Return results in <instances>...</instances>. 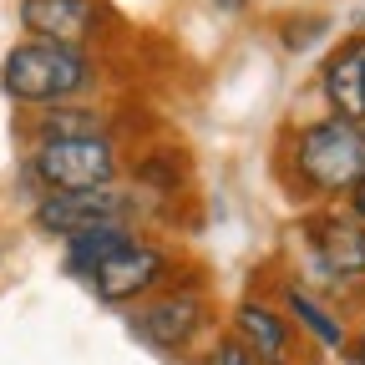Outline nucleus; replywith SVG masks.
Returning <instances> with one entry per match:
<instances>
[{
  "instance_id": "f257e3e1",
  "label": "nucleus",
  "mask_w": 365,
  "mask_h": 365,
  "mask_svg": "<svg viewBox=\"0 0 365 365\" xmlns=\"http://www.w3.org/2000/svg\"><path fill=\"white\" fill-rule=\"evenodd\" d=\"M91 66L81 56V46H56V41H21L6 51L0 61V86H6V97L21 102V107H61L66 97L86 86Z\"/></svg>"
},
{
  "instance_id": "f03ea898",
  "label": "nucleus",
  "mask_w": 365,
  "mask_h": 365,
  "mask_svg": "<svg viewBox=\"0 0 365 365\" xmlns=\"http://www.w3.org/2000/svg\"><path fill=\"white\" fill-rule=\"evenodd\" d=\"M294 173L314 193H350V182L365 173V127L345 117L309 122L294 137Z\"/></svg>"
},
{
  "instance_id": "7ed1b4c3",
  "label": "nucleus",
  "mask_w": 365,
  "mask_h": 365,
  "mask_svg": "<svg viewBox=\"0 0 365 365\" xmlns=\"http://www.w3.org/2000/svg\"><path fill=\"white\" fill-rule=\"evenodd\" d=\"M31 178L46 182L51 193H81V188H112L117 178V153L102 132L81 137H51L31 158Z\"/></svg>"
},
{
  "instance_id": "20e7f679",
  "label": "nucleus",
  "mask_w": 365,
  "mask_h": 365,
  "mask_svg": "<svg viewBox=\"0 0 365 365\" xmlns=\"http://www.w3.org/2000/svg\"><path fill=\"white\" fill-rule=\"evenodd\" d=\"M304 249L325 284L345 289L365 279V228L350 213H314L304 223Z\"/></svg>"
},
{
  "instance_id": "39448f33",
  "label": "nucleus",
  "mask_w": 365,
  "mask_h": 365,
  "mask_svg": "<svg viewBox=\"0 0 365 365\" xmlns=\"http://www.w3.org/2000/svg\"><path fill=\"white\" fill-rule=\"evenodd\" d=\"M132 198L117 188H81V193H46L36 208V223L46 234H86V228H102V223H127Z\"/></svg>"
},
{
  "instance_id": "423d86ee",
  "label": "nucleus",
  "mask_w": 365,
  "mask_h": 365,
  "mask_svg": "<svg viewBox=\"0 0 365 365\" xmlns=\"http://www.w3.org/2000/svg\"><path fill=\"white\" fill-rule=\"evenodd\" d=\"M163 269H168V259H163V249H153V244H122L117 254H107L97 269H86V279H91V289H97L107 304H122V299H137V294H148L158 279H163Z\"/></svg>"
},
{
  "instance_id": "0eeeda50",
  "label": "nucleus",
  "mask_w": 365,
  "mask_h": 365,
  "mask_svg": "<svg viewBox=\"0 0 365 365\" xmlns=\"http://www.w3.org/2000/svg\"><path fill=\"white\" fill-rule=\"evenodd\" d=\"M21 26L31 41L81 46L102 26V11H97V0H21Z\"/></svg>"
},
{
  "instance_id": "6e6552de",
  "label": "nucleus",
  "mask_w": 365,
  "mask_h": 365,
  "mask_svg": "<svg viewBox=\"0 0 365 365\" xmlns=\"http://www.w3.org/2000/svg\"><path fill=\"white\" fill-rule=\"evenodd\" d=\"M319 86H325L330 117H345L355 127L365 122V36H350V41H340V51H330Z\"/></svg>"
},
{
  "instance_id": "1a4fd4ad",
  "label": "nucleus",
  "mask_w": 365,
  "mask_h": 365,
  "mask_svg": "<svg viewBox=\"0 0 365 365\" xmlns=\"http://www.w3.org/2000/svg\"><path fill=\"white\" fill-rule=\"evenodd\" d=\"M198 330H203V299L198 294H168V299L143 304V314H137V335L153 340L158 350L193 345Z\"/></svg>"
},
{
  "instance_id": "9d476101",
  "label": "nucleus",
  "mask_w": 365,
  "mask_h": 365,
  "mask_svg": "<svg viewBox=\"0 0 365 365\" xmlns=\"http://www.w3.org/2000/svg\"><path fill=\"white\" fill-rule=\"evenodd\" d=\"M234 330H239V345L249 350L254 365H289V325L269 304H239L234 309Z\"/></svg>"
},
{
  "instance_id": "9b49d317",
  "label": "nucleus",
  "mask_w": 365,
  "mask_h": 365,
  "mask_svg": "<svg viewBox=\"0 0 365 365\" xmlns=\"http://www.w3.org/2000/svg\"><path fill=\"white\" fill-rule=\"evenodd\" d=\"M122 244H132L127 223H102V228H86V234H71L66 239V269L86 274V269H97L107 254H117Z\"/></svg>"
},
{
  "instance_id": "f8f14e48",
  "label": "nucleus",
  "mask_w": 365,
  "mask_h": 365,
  "mask_svg": "<svg viewBox=\"0 0 365 365\" xmlns=\"http://www.w3.org/2000/svg\"><path fill=\"white\" fill-rule=\"evenodd\" d=\"M284 304L294 309V319H304V325L319 335V345H330V350H340V345H345V330H340L335 319H330L325 309H319V304H314L304 289H289V294H284Z\"/></svg>"
},
{
  "instance_id": "ddd939ff",
  "label": "nucleus",
  "mask_w": 365,
  "mask_h": 365,
  "mask_svg": "<svg viewBox=\"0 0 365 365\" xmlns=\"http://www.w3.org/2000/svg\"><path fill=\"white\" fill-rule=\"evenodd\" d=\"M203 365H254V360H249V350H244L239 340H228V345H218Z\"/></svg>"
},
{
  "instance_id": "4468645a",
  "label": "nucleus",
  "mask_w": 365,
  "mask_h": 365,
  "mask_svg": "<svg viewBox=\"0 0 365 365\" xmlns=\"http://www.w3.org/2000/svg\"><path fill=\"white\" fill-rule=\"evenodd\" d=\"M319 31H325V21H319V16H314L309 26H289V31H284V46H299V51H304V46H309Z\"/></svg>"
},
{
  "instance_id": "2eb2a0df",
  "label": "nucleus",
  "mask_w": 365,
  "mask_h": 365,
  "mask_svg": "<svg viewBox=\"0 0 365 365\" xmlns=\"http://www.w3.org/2000/svg\"><path fill=\"white\" fill-rule=\"evenodd\" d=\"M350 218H355V223L365 228V173H360V178L350 182Z\"/></svg>"
},
{
  "instance_id": "dca6fc26",
  "label": "nucleus",
  "mask_w": 365,
  "mask_h": 365,
  "mask_svg": "<svg viewBox=\"0 0 365 365\" xmlns=\"http://www.w3.org/2000/svg\"><path fill=\"white\" fill-rule=\"evenodd\" d=\"M355 360L365 365V325H360V335H355Z\"/></svg>"
},
{
  "instance_id": "f3484780",
  "label": "nucleus",
  "mask_w": 365,
  "mask_h": 365,
  "mask_svg": "<svg viewBox=\"0 0 365 365\" xmlns=\"http://www.w3.org/2000/svg\"><path fill=\"white\" fill-rule=\"evenodd\" d=\"M218 6H228V11H239V6H244V0H218Z\"/></svg>"
},
{
  "instance_id": "a211bd4d",
  "label": "nucleus",
  "mask_w": 365,
  "mask_h": 365,
  "mask_svg": "<svg viewBox=\"0 0 365 365\" xmlns=\"http://www.w3.org/2000/svg\"><path fill=\"white\" fill-rule=\"evenodd\" d=\"M360 31H365V6H360Z\"/></svg>"
}]
</instances>
